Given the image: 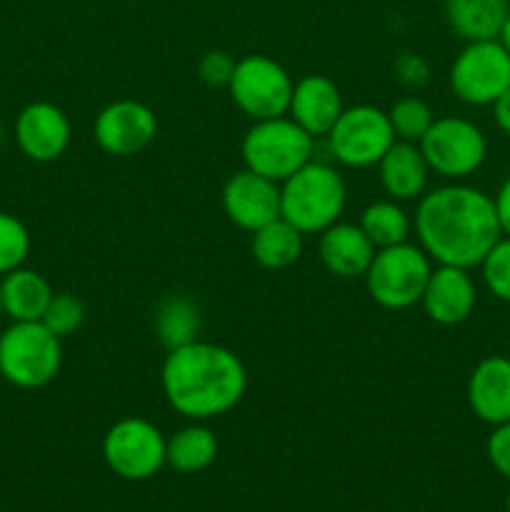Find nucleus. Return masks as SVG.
<instances>
[{"label": "nucleus", "mask_w": 510, "mask_h": 512, "mask_svg": "<svg viewBox=\"0 0 510 512\" xmlns=\"http://www.w3.org/2000/svg\"><path fill=\"white\" fill-rule=\"evenodd\" d=\"M215 455H218V438L208 425L198 420L180 428L165 445V463L178 473H200L213 465Z\"/></svg>", "instance_id": "nucleus-23"}, {"label": "nucleus", "mask_w": 510, "mask_h": 512, "mask_svg": "<svg viewBox=\"0 0 510 512\" xmlns=\"http://www.w3.org/2000/svg\"><path fill=\"white\" fill-rule=\"evenodd\" d=\"M390 128H393L395 138L405 140V143H420L428 128L433 125L435 115L430 105L418 95H408V98L395 100L393 108L388 110Z\"/></svg>", "instance_id": "nucleus-26"}, {"label": "nucleus", "mask_w": 510, "mask_h": 512, "mask_svg": "<svg viewBox=\"0 0 510 512\" xmlns=\"http://www.w3.org/2000/svg\"><path fill=\"white\" fill-rule=\"evenodd\" d=\"M343 113L340 88L328 75H305L293 85L288 115L313 138L328 135Z\"/></svg>", "instance_id": "nucleus-17"}, {"label": "nucleus", "mask_w": 510, "mask_h": 512, "mask_svg": "<svg viewBox=\"0 0 510 512\" xmlns=\"http://www.w3.org/2000/svg\"><path fill=\"white\" fill-rule=\"evenodd\" d=\"M493 203H495V213H498L500 230H503V235H510V178L500 185Z\"/></svg>", "instance_id": "nucleus-33"}, {"label": "nucleus", "mask_w": 510, "mask_h": 512, "mask_svg": "<svg viewBox=\"0 0 510 512\" xmlns=\"http://www.w3.org/2000/svg\"><path fill=\"white\" fill-rule=\"evenodd\" d=\"M508 13V0H445L448 25L465 43L498 38Z\"/></svg>", "instance_id": "nucleus-21"}, {"label": "nucleus", "mask_w": 510, "mask_h": 512, "mask_svg": "<svg viewBox=\"0 0 510 512\" xmlns=\"http://www.w3.org/2000/svg\"><path fill=\"white\" fill-rule=\"evenodd\" d=\"M378 173L388 198L408 203V200H420L425 195L430 165L418 143L395 140L388 153L380 158Z\"/></svg>", "instance_id": "nucleus-19"}, {"label": "nucleus", "mask_w": 510, "mask_h": 512, "mask_svg": "<svg viewBox=\"0 0 510 512\" xmlns=\"http://www.w3.org/2000/svg\"><path fill=\"white\" fill-rule=\"evenodd\" d=\"M395 73H398L400 83L410 85V88H423L430 80V65L420 55L405 53L395 60Z\"/></svg>", "instance_id": "nucleus-32"}, {"label": "nucleus", "mask_w": 510, "mask_h": 512, "mask_svg": "<svg viewBox=\"0 0 510 512\" xmlns=\"http://www.w3.org/2000/svg\"><path fill=\"white\" fill-rule=\"evenodd\" d=\"M320 260L325 270L338 278H363L368 265L373 263L375 245L363 233L358 223H335L320 233L318 243Z\"/></svg>", "instance_id": "nucleus-18"}, {"label": "nucleus", "mask_w": 510, "mask_h": 512, "mask_svg": "<svg viewBox=\"0 0 510 512\" xmlns=\"http://www.w3.org/2000/svg\"><path fill=\"white\" fill-rule=\"evenodd\" d=\"M358 225L368 235L370 243L375 245V250L408 243L410 233H413V220H410V215L405 213L398 200H378V203H370L360 213Z\"/></svg>", "instance_id": "nucleus-25"}, {"label": "nucleus", "mask_w": 510, "mask_h": 512, "mask_svg": "<svg viewBox=\"0 0 510 512\" xmlns=\"http://www.w3.org/2000/svg\"><path fill=\"white\" fill-rule=\"evenodd\" d=\"M498 40H500V45H503V48L508 50V53H510V13H508V18H505L503 28H500Z\"/></svg>", "instance_id": "nucleus-35"}, {"label": "nucleus", "mask_w": 510, "mask_h": 512, "mask_svg": "<svg viewBox=\"0 0 510 512\" xmlns=\"http://www.w3.org/2000/svg\"><path fill=\"white\" fill-rule=\"evenodd\" d=\"M413 228L418 245L435 265L465 270L478 268L503 235L493 198L458 180L420 198Z\"/></svg>", "instance_id": "nucleus-1"}, {"label": "nucleus", "mask_w": 510, "mask_h": 512, "mask_svg": "<svg viewBox=\"0 0 510 512\" xmlns=\"http://www.w3.org/2000/svg\"><path fill=\"white\" fill-rule=\"evenodd\" d=\"M30 253V233L10 213H0V278L8 275L10 270L25 265V258Z\"/></svg>", "instance_id": "nucleus-27"}, {"label": "nucleus", "mask_w": 510, "mask_h": 512, "mask_svg": "<svg viewBox=\"0 0 510 512\" xmlns=\"http://www.w3.org/2000/svg\"><path fill=\"white\" fill-rule=\"evenodd\" d=\"M468 405L485 425L510 423V358L488 355L468 378Z\"/></svg>", "instance_id": "nucleus-16"}, {"label": "nucleus", "mask_w": 510, "mask_h": 512, "mask_svg": "<svg viewBox=\"0 0 510 512\" xmlns=\"http://www.w3.org/2000/svg\"><path fill=\"white\" fill-rule=\"evenodd\" d=\"M433 273V260L420 245L400 243L375 250L365 270L368 295L385 310H408L420 303Z\"/></svg>", "instance_id": "nucleus-6"}, {"label": "nucleus", "mask_w": 510, "mask_h": 512, "mask_svg": "<svg viewBox=\"0 0 510 512\" xmlns=\"http://www.w3.org/2000/svg\"><path fill=\"white\" fill-rule=\"evenodd\" d=\"M485 453H488L490 465L503 478L510 480V423L495 425L488 438V445H485Z\"/></svg>", "instance_id": "nucleus-31"}, {"label": "nucleus", "mask_w": 510, "mask_h": 512, "mask_svg": "<svg viewBox=\"0 0 510 512\" xmlns=\"http://www.w3.org/2000/svg\"><path fill=\"white\" fill-rule=\"evenodd\" d=\"M235 63H238V60L230 53H225V50H210V53H205L198 63L200 80L213 85V88H228L230 78H233L235 73Z\"/></svg>", "instance_id": "nucleus-30"}, {"label": "nucleus", "mask_w": 510, "mask_h": 512, "mask_svg": "<svg viewBox=\"0 0 510 512\" xmlns=\"http://www.w3.org/2000/svg\"><path fill=\"white\" fill-rule=\"evenodd\" d=\"M475 303H478V285L473 275L470 270L453 268V265H435L420 298L425 315L445 328L465 323L473 315Z\"/></svg>", "instance_id": "nucleus-15"}, {"label": "nucleus", "mask_w": 510, "mask_h": 512, "mask_svg": "<svg viewBox=\"0 0 510 512\" xmlns=\"http://www.w3.org/2000/svg\"><path fill=\"white\" fill-rule=\"evenodd\" d=\"M60 365L63 340L40 320L13 323L0 335V375L15 388H45L58 378Z\"/></svg>", "instance_id": "nucleus-5"}, {"label": "nucleus", "mask_w": 510, "mask_h": 512, "mask_svg": "<svg viewBox=\"0 0 510 512\" xmlns=\"http://www.w3.org/2000/svg\"><path fill=\"white\" fill-rule=\"evenodd\" d=\"M240 153L245 168L275 183H283L295 170L313 160L315 138L290 115H280V118L255 120L245 133Z\"/></svg>", "instance_id": "nucleus-4"}, {"label": "nucleus", "mask_w": 510, "mask_h": 512, "mask_svg": "<svg viewBox=\"0 0 510 512\" xmlns=\"http://www.w3.org/2000/svg\"><path fill=\"white\" fill-rule=\"evenodd\" d=\"M493 118H495V125H498L500 130H503L505 135H510V88L505 90L503 95H500L498 100H495L493 105Z\"/></svg>", "instance_id": "nucleus-34"}, {"label": "nucleus", "mask_w": 510, "mask_h": 512, "mask_svg": "<svg viewBox=\"0 0 510 512\" xmlns=\"http://www.w3.org/2000/svg\"><path fill=\"white\" fill-rule=\"evenodd\" d=\"M3 315H5V313H3V303H0V318H3Z\"/></svg>", "instance_id": "nucleus-38"}, {"label": "nucleus", "mask_w": 510, "mask_h": 512, "mask_svg": "<svg viewBox=\"0 0 510 512\" xmlns=\"http://www.w3.org/2000/svg\"><path fill=\"white\" fill-rule=\"evenodd\" d=\"M160 385L175 413L205 423L230 413L243 400L248 370L230 348L198 338L168 350Z\"/></svg>", "instance_id": "nucleus-2"}, {"label": "nucleus", "mask_w": 510, "mask_h": 512, "mask_svg": "<svg viewBox=\"0 0 510 512\" xmlns=\"http://www.w3.org/2000/svg\"><path fill=\"white\" fill-rule=\"evenodd\" d=\"M510 88V53L493 40H473L450 65V90L468 105H493Z\"/></svg>", "instance_id": "nucleus-10"}, {"label": "nucleus", "mask_w": 510, "mask_h": 512, "mask_svg": "<svg viewBox=\"0 0 510 512\" xmlns=\"http://www.w3.org/2000/svg\"><path fill=\"white\" fill-rule=\"evenodd\" d=\"M223 210L230 223L255 233L280 218V183L263 178L253 170L230 175L223 188Z\"/></svg>", "instance_id": "nucleus-14"}, {"label": "nucleus", "mask_w": 510, "mask_h": 512, "mask_svg": "<svg viewBox=\"0 0 510 512\" xmlns=\"http://www.w3.org/2000/svg\"><path fill=\"white\" fill-rule=\"evenodd\" d=\"M295 80L278 60L268 55H245L235 63L230 78V98L250 120H268L288 115Z\"/></svg>", "instance_id": "nucleus-8"}, {"label": "nucleus", "mask_w": 510, "mask_h": 512, "mask_svg": "<svg viewBox=\"0 0 510 512\" xmlns=\"http://www.w3.org/2000/svg\"><path fill=\"white\" fill-rule=\"evenodd\" d=\"M325 138L333 158L345 168H373L398 140L390 128L388 113L375 105L343 108Z\"/></svg>", "instance_id": "nucleus-9"}, {"label": "nucleus", "mask_w": 510, "mask_h": 512, "mask_svg": "<svg viewBox=\"0 0 510 512\" xmlns=\"http://www.w3.org/2000/svg\"><path fill=\"white\" fill-rule=\"evenodd\" d=\"M505 508H508V512H510V490H508V498H505Z\"/></svg>", "instance_id": "nucleus-36"}, {"label": "nucleus", "mask_w": 510, "mask_h": 512, "mask_svg": "<svg viewBox=\"0 0 510 512\" xmlns=\"http://www.w3.org/2000/svg\"><path fill=\"white\" fill-rule=\"evenodd\" d=\"M0 143H3V125H0Z\"/></svg>", "instance_id": "nucleus-37"}, {"label": "nucleus", "mask_w": 510, "mask_h": 512, "mask_svg": "<svg viewBox=\"0 0 510 512\" xmlns=\"http://www.w3.org/2000/svg\"><path fill=\"white\" fill-rule=\"evenodd\" d=\"M418 145L428 160L430 173L445 180L468 178L480 170L488 155V140L483 130L473 120L458 115L435 118Z\"/></svg>", "instance_id": "nucleus-7"}, {"label": "nucleus", "mask_w": 510, "mask_h": 512, "mask_svg": "<svg viewBox=\"0 0 510 512\" xmlns=\"http://www.w3.org/2000/svg\"><path fill=\"white\" fill-rule=\"evenodd\" d=\"M168 438L145 418H123L103 438L105 465L123 480H148L165 465Z\"/></svg>", "instance_id": "nucleus-11"}, {"label": "nucleus", "mask_w": 510, "mask_h": 512, "mask_svg": "<svg viewBox=\"0 0 510 512\" xmlns=\"http://www.w3.org/2000/svg\"><path fill=\"white\" fill-rule=\"evenodd\" d=\"M303 238L305 235L295 225H290L285 218H275L273 223L255 230L250 240V253L260 268L285 270L303 253Z\"/></svg>", "instance_id": "nucleus-22"}, {"label": "nucleus", "mask_w": 510, "mask_h": 512, "mask_svg": "<svg viewBox=\"0 0 510 512\" xmlns=\"http://www.w3.org/2000/svg\"><path fill=\"white\" fill-rule=\"evenodd\" d=\"M53 295L55 293L48 280H45V275H40L38 270L25 268V265L10 270L8 275L0 278V303H3V313L13 323L43 320Z\"/></svg>", "instance_id": "nucleus-20"}, {"label": "nucleus", "mask_w": 510, "mask_h": 512, "mask_svg": "<svg viewBox=\"0 0 510 512\" xmlns=\"http://www.w3.org/2000/svg\"><path fill=\"white\" fill-rule=\"evenodd\" d=\"M478 268L483 270L485 288L498 300L510 303V235H500Z\"/></svg>", "instance_id": "nucleus-29"}, {"label": "nucleus", "mask_w": 510, "mask_h": 512, "mask_svg": "<svg viewBox=\"0 0 510 512\" xmlns=\"http://www.w3.org/2000/svg\"><path fill=\"white\" fill-rule=\"evenodd\" d=\"M73 128L63 108L55 103L25 105L15 118V143L23 150L25 158L35 163H53L68 150Z\"/></svg>", "instance_id": "nucleus-13"}, {"label": "nucleus", "mask_w": 510, "mask_h": 512, "mask_svg": "<svg viewBox=\"0 0 510 512\" xmlns=\"http://www.w3.org/2000/svg\"><path fill=\"white\" fill-rule=\"evenodd\" d=\"M155 135H158V118L140 100H115L95 115V143L115 158H130V155L143 153L153 143Z\"/></svg>", "instance_id": "nucleus-12"}, {"label": "nucleus", "mask_w": 510, "mask_h": 512, "mask_svg": "<svg viewBox=\"0 0 510 512\" xmlns=\"http://www.w3.org/2000/svg\"><path fill=\"white\" fill-rule=\"evenodd\" d=\"M85 315L88 313H85L83 300L75 298V295L70 293H55L40 323H43L50 333H55L60 340H63L83 328Z\"/></svg>", "instance_id": "nucleus-28"}, {"label": "nucleus", "mask_w": 510, "mask_h": 512, "mask_svg": "<svg viewBox=\"0 0 510 512\" xmlns=\"http://www.w3.org/2000/svg\"><path fill=\"white\" fill-rule=\"evenodd\" d=\"M200 325V308L190 295H168L155 310V335L165 350L183 348L198 340Z\"/></svg>", "instance_id": "nucleus-24"}, {"label": "nucleus", "mask_w": 510, "mask_h": 512, "mask_svg": "<svg viewBox=\"0 0 510 512\" xmlns=\"http://www.w3.org/2000/svg\"><path fill=\"white\" fill-rule=\"evenodd\" d=\"M348 203L345 180L333 165L310 160L280 183V218L303 235H320L335 225Z\"/></svg>", "instance_id": "nucleus-3"}]
</instances>
